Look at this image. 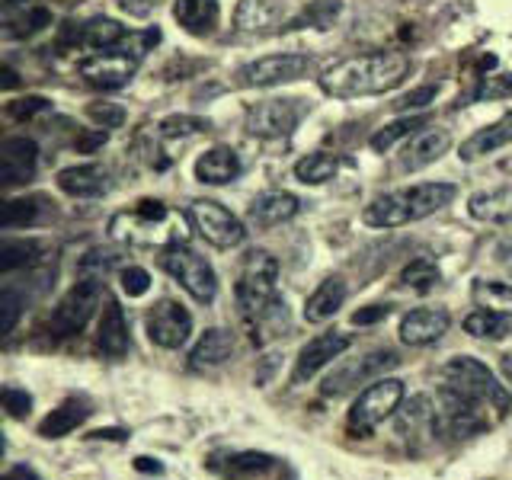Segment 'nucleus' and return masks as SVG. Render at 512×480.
<instances>
[{
    "instance_id": "f257e3e1",
    "label": "nucleus",
    "mask_w": 512,
    "mask_h": 480,
    "mask_svg": "<svg viewBox=\"0 0 512 480\" xmlns=\"http://www.w3.org/2000/svg\"><path fill=\"white\" fill-rule=\"evenodd\" d=\"M407 74H410V58L404 52H368V55L343 58L324 68L320 90L327 96H336V100L375 96L400 87Z\"/></svg>"
},
{
    "instance_id": "f03ea898",
    "label": "nucleus",
    "mask_w": 512,
    "mask_h": 480,
    "mask_svg": "<svg viewBox=\"0 0 512 480\" xmlns=\"http://www.w3.org/2000/svg\"><path fill=\"white\" fill-rule=\"evenodd\" d=\"M189 215H176L164 202L141 199L128 212L112 215L109 221V237L128 247H180L189 240Z\"/></svg>"
},
{
    "instance_id": "7ed1b4c3",
    "label": "nucleus",
    "mask_w": 512,
    "mask_h": 480,
    "mask_svg": "<svg viewBox=\"0 0 512 480\" xmlns=\"http://www.w3.org/2000/svg\"><path fill=\"white\" fill-rule=\"evenodd\" d=\"M455 196L458 189L452 183H416L410 189L384 192L372 205H365L362 221L368 228H400V224L436 215Z\"/></svg>"
},
{
    "instance_id": "20e7f679",
    "label": "nucleus",
    "mask_w": 512,
    "mask_h": 480,
    "mask_svg": "<svg viewBox=\"0 0 512 480\" xmlns=\"http://www.w3.org/2000/svg\"><path fill=\"white\" fill-rule=\"evenodd\" d=\"M442 388L477 407H493L500 413L512 410V394L493 378V372L484 362H477L471 356L448 359L442 365Z\"/></svg>"
},
{
    "instance_id": "39448f33",
    "label": "nucleus",
    "mask_w": 512,
    "mask_h": 480,
    "mask_svg": "<svg viewBox=\"0 0 512 480\" xmlns=\"http://www.w3.org/2000/svg\"><path fill=\"white\" fill-rule=\"evenodd\" d=\"M276 279H279V260L266 250H253L247 253L244 269H240V279H237V308L247 320L263 314L272 301H276Z\"/></svg>"
},
{
    "instance_id": "423d86ee",
    "label": "nucleus",
    "mask_w": 512,
    "mask_h": 480,
    "mask_svg": "<svg viewBox=\"0 0 512 480\" xmlns=\"http://www.w3.org/2000/svg\"><path fill=\"white\" fill-rule=\"evenodd\" d=\"M160 266H164L196 301H202V304L215 301L218 276H215L212 263H208L205 256H199L196 250H189L186 244L170 247V250H164V256H160Z\"/></svg>"
},
{
    "instance_id": "0eeeda50",
    "label": "nucleus",
    "mask_w": 512,
    "mask_h": 480,
    "mask_svg": "<svg viewBox=\"0 0 512 480\" xmlns=\"http://www.w3.org/2000/svg\"><path fill=\"white\" fill-rule=\"evenodd\" d=\"M103 301V279L84 276L68 295L58 301V308L48 317V333L52 336H74L87 327V320Z\"/></svg>"
},
{
    "instance_id": "6e6552de",
    "label": "nucleus",
    "mask_w": 512,
    "mask_h": 480,
    "mask_svg": "<svg viewBox=\"0 0 512 480\" xmlns=\"http://www.w3.org/2000/svg\"><path fill=\"white\" fill-rule=\"evenodd\" d=\"M400 400H404V381L378 378L375 384H368V388L356 397V404H352L349 429L365 436V432H372L378 423L388 420V416L400 407Z\"/></svg>"
},
{
    "instance_id": "1a4fd4ad",
    "label": "nucleus",
    "mask_w": 512,
    "mask_h": 480,
    "mask_svg": "<svg viewBox=\"0 0 512 480\" xmlns=\"http://www.w3.org/2000/svg\"><path fill=\"white\" fill-rule=\"evenodd\" d=\"M189 221H192V228H196L208 244L218 247V250H231L237 244H244V237H247L244 221H240L234 212H228L221 202H212V199L192 202Z\"/></svg>"
},
{
    "instance_id": "9d476101",
    "label": "nucleus",
    "mask_w": 512,
    "mask_h": 480,
    "mask_svg": "<svg viewBox=\"0 0 512 480\" xmlns=\"http://www.w3.org/2000/svg\"><path fill=\"white\" fill-rule=\"evenodd\" d=\"M397 362H400L397 352H391V349H375V352H368V356H362V359H346V362H340L327 375L320 394H324V397H340V394H346L352 388H359V384H365V381L384 378V372L394 368Z\"/></svg>"
},
{
    "instance_id": "9b49d317",
    "label": "nucleus",
    "mask_w": 512,
    "mask_h": 480,
    "mask_svg": "<svg viewBox=\"0 0 512 480\" xmlns=\"http://www.w3.org/2000/svg\"><path fill=\"white\" fill-rule=\"evenodd\" d=\"M308 68H311L308 55H298V52L266 55V58L244 64V68L237 71V84L240 87H276V84H288V80L304 77Z\"/></svg>"
},
{
    "instance_id": "f8f14e48",
    "label": "nucleus",
    "mask_w": 512,
    "mask_h": 480,
    "mask_svg": "<svg viewBox=\"0 0 512 480\" xmlns=\"http://www.w3.org/2000/svg\"><path fill=\"white\" fill-rule=\"evenodd\" d=\"M304 116L301 100H266L247 109V132L256 138H282L292 135Z\"/></svg>"
},
{
    "instance_id": "ddd939ff",
    "label": "nucleus",
    "mask_w": 512,
    "mask_h": 480,
    "mask_svg": "<svg viewBox=\"0 0 512 480\" xmlns=\"http://www.w3.org/2000/svg\"><path fill=\"white\" fill-rule=\"evenodd\" d=\"M77 71H80V77H84L90 87L119 90V87H125L128 80L135 77L138 58L119 52V48H112V52H96V55L84 58V61L77 64Z\"/></svg>"
},
{
    "instance_id": "4468645a",
    "label": "nucleus",
    "mask_w": 512,
    "mask_h": 480,
    "mask_svg": "<svg viewBox=\"0 0 512 480\" xmlns=\"http://www.w3.org/2000/svg\"><path fill=\"white\" fill-rule=\"evenodd\" d=\"M192 333V314L170 298L157 301L148 314V336L160 349H180Z\"/></svg>"
},
{
    "instance_id": "2eb2a0df",
    "label": "nucleus",
    "mask_w": 512,
    "mask_h": 480,
    "mask_svg": "<svg viewBox=\"0 0 512 480\" xmlns=\"http://www.w3.org/2000/svg\"><path fill=\"white\" fill-rule=\"evenodd\" d=\"M349 336L346 333H320V336H314V340H308L301 346V352H298V362H295V375H292V381L295 384H301V381H311L320 368L324 365H330L333 359H340L343 352L349 349Z\"/></svg>"
},
{
    "instance_id": "dca6fc26",
    "label": "nucleus",
    "mask_w": 512,
    "mask_h": 480,
    "mask_svg": "<svg viewBox=\"0 0 512 480\" xmlns=\"http://www.w3.org/2000/svg\"><path fill=\"white\" fill-rule=\"evenodd\" d=\"M39 167V148L32 138H7L0 144V183L20 186L36 176Z\"/></svg>"
},
{
    "instance_id": "f3484780",
    "label": "nucleus",
    "mask_w": 512,
    "mask_h": 480,
    "mask_svg": "<svg viewBox=\"0 0 512 480\" xmlns=\"http://www.w3.org/2000/svg\"><path fill=\"white\" fill-rule=\"evenodd\" d=\"M224 477L228 480H292V471H288V464L276 455L237 452L224 464Z\"/></svg>"
},
{
    "instance_id": "a211bd4d",
    "label": "nucleus",
    "mask_w": 512,
    "mask_h": 480,
    "mask_svg": "<svg viewBox=\"0 0 512 480\" xmlns=\"http://www.w3.org/2000/svg\"><path fill=\"white\" fill-rule=\"evenodd\" d=\"M448 324H452V317L445 308H416L400 320V340L407 346H429L442 340Z\"/></svg>"
},
{
    "instance_id": "6ab92c4d",
    "label": "nucleus",
    "mask_w": 512,
    "mask_h": 480,
    "mask_svg": "<svg viewBox=\"0 0 512 480\" xmlns=\"http://www.w3.org/2000/svg\"><path fill=\"white\" fill-rule=\"evenodd\" d=\"M448 144H452V135L445 132V128H423V132H416L404 154H400L397 167L404 173H413V170H423L429 164H436V160L448 151Z\"/></svg>"
},
{
    "instance_id": "aec40b11",
    "label": "nucleus",
    "mask_w": 512,
    "mask_h": 480,
    "mask_svg": "<svg viewBox=\"0 0 512 480\" xmlns=\"http://www.w3.org/2000/svg\"><path fill=\"white\" fill-rule=\"evenodd\" d=\"M58 189L71 199H100L109 192V170L100 164H80L58 173Z\"/></svg>"
},
{
    "instance_id": "412c9836",
    "label": "nucleus",
    "mask_w": 512,
    "mask_h": 480,
    "mask_svg": "<svg viewBox=\"0 0 512 480\" xmlns=\"http://www.w3.org/2000/svg\"><path fill=\"white\" fill-rule=\"evenodd\" d=\"M96 346L106 359H122L128 352V320L119 301H106L103 317H100V330H96Z\"/></svg>"
},
{
    "instance_id": "4be33fe9",
    "label": "nucleus",
    "mask_w": 512,
    "mask_h": 480,
    "mask_svg": "<svg viewBox=\"0 0 512 480\" xmlns=\"http://www.w3.org/2000/svg\"><path fill=\"white\" fill-rule=\"evenodd\" d=\"M298 208L301 202L292 196V192H263L260 199H256L250 205V224L253 228H276V224H285V221H292L298 215Z\"/></svg>"
},
{
    "instance_id": "5701e85b",
    "label": "nucleus",
    "mask_w": 512,
    "mask_h": 480,
    "mask_svg": "<svg viewBox=\"0 0 512 480\" xmlns=\"http://www.w3.org/2000/svg\"><path fill=\"white\" fill-rule=\"evenodd\" d=\"M240 157L237 151L224 148V144H218V148L205 151L199 160H196V180L199 183H208V186H224V183H234L240 176Z\"/></svg>"
},
{
    "instance_id": "b1692460",
    "label": "nucleus",
    "mask_w": 512,
    "mask_h": 480,
    "mask_svg": "<svg viewBox=\"0 0 512 480\" xmlns=\"http://www.w3.org/2000/svg\"><path fill=\"white\" fill-rule=\"evenodd\" d=\"M48 23H52V13H48L42 4H29V0L4 4V36L7 39H26Z\"/></svg>"
},
{
    "instance_id": "393cba45",
    "label": "nucleus",
    "mask_w": 512,
    "mask_h": 480,
    "mask_svg": "<svg viewBox=\"0 0 512 480\" xmlns=\"http://www.w3.org/2000/svg\"><path fill=\"white\" fill-rule=\"evenodd\" d=\"M173 16L192 36H208L221 20V7L218 0H176Z\"/></svg>"
},
{
    "instance_id": "a878e982",
    "label": "nucleus",
    "mask_w": 512,
    "mask_h": 480,
    "mask_svg": "<svg viewBox=\"0 0 512 480\" xmlns=\"http://www.w3.org/2000/svg\"><path fill=\"white\" fill-rule=\"evenodd\" d=\"M234 352V336L228 330H205L202 340L192 346L189 352V365L196 368V372H202V368H218L231 359Z\"/></svg>"
},
{
    "instance_id": "bb28decb",
    "label": "nucleus",
    "mask_w": 512,
    "mask_h": 480,
    "mask_svg": "<svg viewBox=\"0 0 512 480\" xmlns=\"http://www.w3.org/2000/svg\"><path fill=\"white\" fill-rule=\"evenodd\" d=\"M468 212H471L477 221L509 224V221H512V186L474 192V196L468 199Z\"/></svg>"
},
{
    "instance_id": "cd10ccee",
    "label": "nucleus",
    "mask_w": 512,
    "mask_h": 480,
    "mask_svg": "<svg viewBox=\"0 0 512 480\" xmlns=\"http://www.w3.org/2000/svg\"><path fill=\"white\" fill-rule=\"evenodd\" d=\"M506 144H512V112H506L500 122H493L490 128H480V132H474L468 141H464L461 160H477L484 154L506 148Z\"/></svg>"
},
{
    "instance_id": "c85d7f7f",
    "label": "nucleus",
    "mask_w": 512,
    "mask_h": 480,
    "mask_svg": "<svg viewBox=\"0 0 512 480\" xmlns=\"http://www.w3.org/2000/svg\"><path fill=\"white\" fill-rule=\"evenodd\" d=\"M90 416V407H87V400H80V397H68L58 410H52L45 416V420L39 423V436L42 439H61V436H68V432H74L80 423H84Z\"/></svg>"
},
{
    "instance_id": "c756f323",
    "label": "nucleus",
    "mask_w": 512,
    "mask_h": 480,
    "mask_svg": "<svg viewBox=\"0 0 512 480\" xmlns=\"http://www.w3.org/2000/svg\"><path fill=\"white\" fill-rule=\"evenodd\" d=\"M346 301V282L343 279H327L317 285V292L304 301V320L308 324H324L336 311L343 308Z\"/></svg>"
},
{
    "instance_id": "7c9ffc66",
    "label": "nucleus",
    "mask_w": 512,
    "mask_h": 480,
    "mask_svg": "<svg viewBox=\"0 0 512 480\" xmlns=\"http://www.w3.org/2000/svg\"><path fill=\"white\" fill-rule=\"evenodd\" d=\"M74 36L84 48H93V52H112V48H119L125 42L128 32L116 20H109V16H96V20L77 26Z\"/></svg>"
},
{
    "instance_id": "2f4dec72",
    "label": "nucleus",
    "mask_w": 512,
    "mask_h": 480,
    "mask_svg": "<svg viewBox=\"0 0 512 480\" xmlns=\"http://www.w3.org/2000/svg\"><path fill=\"white\" fill-rule=\"evenodd\" d=\"M247 324H250L253 343H269V340H276V336H285V330H288V308H285V301L276 298L263 314L250 317Z\"/></svg>"
},
{
    "instance_id": "473e14b6",
    "label": "nucleus",
    "mask_w": 512,
    "mask_h": 480,
    "mask_svg": "<svg viewBox=\"0 0 512 480\" xmlns=\"http://www.w3.org/2000/svg\"><path fill=\"white\" fill-rule=\"evenodd\" d=\"M464 330H468L471 336H477V340H506L509 330H512V317L500 314V311L480 308V311L464 317Z\"/></svg>"
},
{
    "instance_id": "72a5a7b5",
    "label": "nucleus",
    "mask_w": 512,
    "mask_h": 480,
    "mask_svg": "<svg viewBox=\"0 0 512 480\" xmlns=\"http://www.w3.org/2000/svg\"><path fill=\"white\" fill-rule=\"evenodd\" d=\"M336 170H340V160H336L333 154H324V151H314L295 164V176L308 186H320V183L333 180Z\"/></svg>"
},
{
    "instance_id": "f704fd0d",
    "label": "nucleus",
    "mask_w": 512,
    "mask_h": 480,
    "mask_svg": "<svg viewBox=\"0 0 512 480\" xmlns=\"http://www.w3.org/2000/svg\"><path fill=\"white\" fill-rule=\"evenodd\" d=\"M42 218V199L39 196H26V199H10L0 212V228L13 231V228H29Z\"/></svg>"
},
{
    "instance_id": "c9c22d12",
    "label": "nucleus",
    "mask_w": 512,
    "mask_h": 480,
    "mask_svg": "<svg viewBox=\"0 0 512 480\" xmlns=\"http://www.w3.org/2000/svg\"><path fill=\"white\" fill-rule=\"evenodd\" d=\"M42 244L39 240H4L0 244V269L13 272V269H23L32 266L42 256Z\"/></svg>"
},
{
    "instance_id": "e433bc0d",
    "label": "nucleus",
    "mask_w": 512,
    "mask_h": 480,
    "mask_svg": "<svg viewBox=\"0 0 512 480\" xmlns=\"http://www.w3.org/2000/svg\"><path fill=\"white\" fill-rule=\"evenodd\" d=\"M474 301L480 304V308L487 311H500V314H509L512 317V285L506 282H484L477 279L474 288H471Z\"/></svg>"
},
{
    "instance_id": "4c0bfd02",
    "label": "nucleus",
    "mask_w": 512,
    "mask_h": 480,
    "mask_svg": "<svg viewBox=\"0 0 512 480\" xmlns=\"http://www.w3.org/2000/svg\"><path fill=\"white\" fill-rule=\"evenodd\" d=\"M420 128H426V119L423 116H404V119H397V122H391V125H384L381 132H375L372 135V148L375 151H388V148H394V144L400 141V138H413Z\"/></svg>"
},
{
    "instance_id": "58836bf2",
    "label": "nucleus",
    "mask_w": 512,
    "mask_h": 480,
    "mask_svg": "<svg viewBox=\"0 0 512 480\" xmlns=\"http://www.w3.org/2000/svg\"><path fill=\"white\" fill-rule=\"evenodd\" d=\"M279 16V7L272 4V0H244V4L237 7V26L240 29H266L276 23Z\"/></svg>"
},
{
    "instance_id": "ea45409f",
    "label": "nucleus",
    "mask_w": 512,
    "mask_h": 480,
    "mask_svg": "<svg viewBox=\"0 0 512 480\" xmlns=\"http://www.w3.org/2000/svg\"><path fill=\"white\" fill-rule=\"evenodd\" d=\"M442 279L439 266L432 260H413L404 272H400V285L413 288V292H429V288H436Z\"/></svg>"
},
{
    "instance_id": "a19ab883",
    "label": "nucleus",
    "mask_w": 512,
    "mask_h": 480,
    "mask_svg": "<svg viewBox=\"0 0 512 480\" xmlns=\"http://www.w3.org/2000/svg\"><path fill=\"white\" fill-rule=\"evenodd\" d=\"M208 128H212V122H208V119H199V116H170V119H164V122L157 125V132H160V138L173 141V138L202 135V132H208Z\"/></svg>"
},
{
    "instance_id": "79ce46f5",
    "label": "nucleus",
    "mask_w": 512,
    "mask_h": 480,
    "mask_svg": "<svg viewBox=\"0 0 512 480\" xmlns=\"http://www.w3.org/2000/svg\"><path fill=\"white\" fill-rule=\"evenodd\" d=\"M119 263V256L112 250H90L84 260H80V276H90V279H103L106 272Z\"/></svg>"
},
{
    "instance_id": "37998d69",
    "label": "nucleus",
    "mask_w": 512,
    "mask_h": 480,
    "mask_svg": "<svg viewBox=\"0 0 512 480\" xmlns=\"http://www.w3.org/2000/svg\"><path fill=\"white\" fill-rule=\"evenodd\" d=\"M157 42H160V32H157V29H148V32H128L125 42L119 45V52H125V55H132V58L141 61Z\"/></svg>"
},
{
    "instance_id": "c03bdc74",
    "label": "nucleus",
    "mask_w": 512,
    "mask_h": 480,
    "mask_svg": "<svg viewBox=\"0 0 512 480\" xmlns=\"http://www.w3.org/2000/svg\"><path fill=\"white\" fill-rule=\"evenodd\" d=\"M20 308H23V298L13 292V288H4L0 292V333H13L16 320H20Z\"/></svg>"
},
{
    "instance_id": "a18cd8bd",
    "label": "nucleus",
    "mask_w": 512,
    "mask_h": 480,
    "mask_svg": "<svg viewBox=\"0 0 512 480\" xmlns=\"http://www.w3.org/2000/svg\"><path fill=\"white\" fill-rule=\"evenodd\" d=\"M436 93H439V87H436V84L416 87V90H410V93L400 96V100L394 103V109H397V112H416V109H426L432 100H436Z\"/></svg>"
},
{
    "instance_id": "49530a36",
    "label": "nucleus",
    "mask_w": 512,
    "mask_h": 480,
    "mask_svg": "<svg viewBox=\"0 0 512 480\" xmlns=\"http://www.w3.org/2000/svg\"><path fill=\"white\" fill-rule=\"evenodd\" d=\"M119 279H122V292H125L128 298H141V295L151 288L148 269H141V266H125Z\"/></svg>"
},
{
    "instance_id": "de8ad7c7",
    "label": "nucleus",
    "mask_w": 512,
    "mask_h": 480,
    "mask_svg": "<svg viewBox=\"0 0 512 480\" xmlns=\"http://www.w3.org/2000/svg\"><path fill=\"white\" fill-rule=\"evenodd\" d=\"M4 410H7V416L10 420H23V416H29V410H32V397L23 391V388H13V384H7L4 388Z\"/></svg>"
},
{
    "instance_id": "09e8293b",
    "label": "nucleus",
    "mask_w": 512,
    "mask_h": 480,
    "mask_svg": "<svg viewBox=\"0 0 512 480\" xmlns=\"http://www.w3.org/2000/svg\"><path fill=\"white\" fill-rule=\"evenodd\" d=\"M474 96H477V100H500V96H512V74L484 77Z\"/></svg>"
},
{
    "instance_id": "8fccbe9b",
    "label": "nucleus",
    "mask_w": 512,
    "mask_h": 480,
    "mask_svg": "<svg viewBox=\"0 0 512 480\" xmlns=\"http://www.w3.org/2000/svg\"><path fill=\"white\" fill-rule=\"evenodd\" d=\"M48 109V100H42V96H26V100H16V103H7V116L13 119H32L39 116V112Z\"/></svg>"
},
{
    "instance_id": "3c124183",
    "label": "nucleus",
    "mask_w": 512,
    "mask_h": 480,
    "mask_svg": "<svg viewBox=\"0 0 512 480\" xmlns=\"http://www.w3.org/2000/svg\"><path fill=\"white\" fill-rule=\"evenodd\" d=\"M87 116L93 119V122H100L103 128H119L122 122H125V112L119 109V106H109V103H93L90 109H87Z\"/></svg>"
},
{
    "instance_id": "603ef678",
    "label": "nucleus",
    "mask_w": 512,
    "mask_h": 480,
    "mask_svg": "<svg viewBox=\"0 0 512 480\" xmlns=\"http://www.w3.org/2000/svg\"><path fill=\"white\" fill-rule=\"evenodd\" d=\"M388 314H391L388 304H368L365 311L352 314V324H356V327H368V324H378V320H384Z\"/></svg>"
},
{
    "instance_id": "864d4df0",
    "label": "nucleus",
    "mask_w": 512,
    "mask_h": 480,
    "mask_svg": "<svg viewBox=\"0 0 512 480\" xmlns=\"http://www.w3.org/2000/svg\"><path fill=\"white\" fill-rule=\"evenodd\" d=\"M119 7L128 13V16H148L160 7V0H119Z\"/></svg>"
},
{
    "instance_id": "5fc2aeb1",
    "label": "nucleus",
    "mask_w": 512,
    "mask_h": 480,
    "mask_svg": "<svg viewBox=\"0 0 512 480\" xmlns=\"http://www.w3.org/2000/svg\"><path fill=\"white\" fill-rule=\"evenodd\" d=\"M135 471H141V474H164V464H160L157 458L141 455V458H135Z\"/></svg>"
},
{
    "instance_id": "6e6d98bb",
    "label": "nucleus",
    "mask_w": 512,
    "mask_h": 480,
    "mask_svg": "<svg viewBox=\"0 0 512 480\" xmlns=\"http://www.w3.org/2000/svg\"><path fill=\"white\" fill-rule=\"evenodd\" d=\"M0 480H42V477L32 471V468H26V464H16V468H10Z\"/></svg>"
},
{
    "instance_id": "4d7b16f0",
    "label": "nucleus",
    "mask_w": 512,
    "mask_h": 480,
    "mask_svg": "<svg viewBox=\"0 0 512 480\" xmlns=\"http://www.w3.org/2000/svg\"><path fill=\"white\" fill-rule=\"evenodd\" d=\"M90 439H109V442H125L128 432L125 429H96L90 432Z\"/></svg>"
},
{
    "instance_id": "13d9d810",
    "label": "nucleus",
    "mask_w": 512,
    "mask_h": 480,
    "mask_svg": "<svg viewBox=\"0 0 512 480\" xmlns=\"http://www.w3.org/2000/svg\"><path fill=\"white\" fill-rule=\"evenodd\" d=\"M503 375H506L509 384H512V352H509V356H503Z\"/></svg>"
},
{
    "instance_id": "bf43d9fd",
    "label": "nucleus",
    "mask_w": 512,
    "mask_h": 480,
    "mask_svg": "<svg viewBox=\"0 0 512 480\" xmlns=\"http://www.w3.org/2000/svg\"><path fill=\"white\" fill-rule=\"evenodd\" d=\"M16 84V77H13V71L10 68H4V87H13Z\"/></svg>"
},
{
    "instance_id": "052dcab7",
    "label": "nucleus",
    "mask_w": 512,
    "mask_h": 480,
    "mask_svg": "<svg viewBox=\"0 0 512 480\" xmlns=\"http://www.w3.org/2000/svg\"><path fill=\"white\" fill-rule=\"evenodd\" d=\"M503 256H506V266H509V272H512V247H509V250H503Z\"/></svg>"
}]
</instances>
